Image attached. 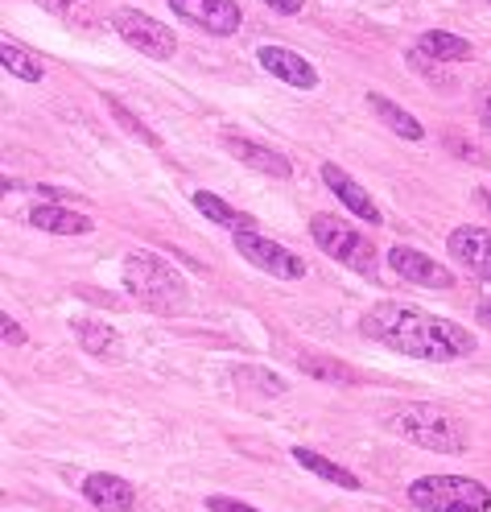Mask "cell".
<instances>
[{"mask_svg": "<svg viewBox=\"0 0 491 512\" xmlns=\"http://www.w3.org/2000/svg\"><path fill=\"white\" fill-rule=\"evenodd\" d=\"M207 508L211 512H256V508H248L240 500H227V496H207Z\"/></svg>", "mask_w": 491, "mask_h": 512, "instance_id": "484cf974", "label": "cell"}, {"mask_svg": "<svg viewBox=\"0 0 491 512\" xmlns=\"http://www.w3.org/2000/svg\"><path fill=\"white\" fill-rule=\"evenodd\" d=\"M450 256H458V265H463L467 273H475L479 281L491 285V232L487 228H454L450 240H446Z\"/></svg>", "mask_w": 491, "mask_h": 512, "instance_id": "8fae6325", "label": "cell"}, {"mask_svg": "<svg viewBox=\"0 0 491 512\" xmlns=\"http://www.w3.org/2000/svg\"><path fill=\"white\" fill-rule=\"evenodd\" d=\"M236 252L244 256L248 265H256L260 273H273V277H281V281H293V277H302V273H306V261H302V256H293L285 244H277V240H269V236H260V232H252V228L236 232Z\"/></svg>", "mask_w": 491, "mask_h": 512, "instance_id": "52a82bcc", "label": "cell"}, {"mask_svg": "<svg viewBox=\"0 0 491 512\" xmlns=\"http://www.w3.org/2000/svg\"><path fill=\"white\" fill-rule=\"evenodd\" d=\"M29 223H34L38 232H54V236H87L95 223L79 211H67L58 203H38L34 211H29Z\"/></svg>", "mask_w": 491, "mask_h": 512, "instance_id": "9a60e30c", "label": "cell"}, {"mask_svg": "<svg viewBox=\"0 0 491 512\" xmlns=\"http://www.w3.org/2000/svg\"><path fill=\"white\" fill-rule=\"evenodd\" d=\"M368 339L401 351V356H417V360H438V364H450V360H463L475 351V335L463 331L450 318H438L430 310H421L413 302H380L364 314L359 323Z\"/></svg>", "mask_w": 491, "mask_h": 512, "instance_id": "6da1fadb", "label": "cell"}, {"mask_svg": "<svg viewBox=\"0 0 491 512\" xmlns=\"http://www.w3.org/2000/svg\"><path fill=\"white\" fill-rule=\"evenodd\" d=\"M170 9L190 21V25H199L203 34L211 38H232L236 29L244 25V13L236 0H170Z\"/></svg>", "mask_w": 491, "mask_h": 512, "instance_id": "ba28073f", "label": "cell"}, {"mask_svg": "<svg viewBox=\"0 0 491 512\" xmlns=\"http://www.w3.org/2000/svg\"><path fill=\"white\" fill-rule=\"evenodd\" d=\"M108 112H112V116H116V120L124 124V133H128V137H141L145 145H161V141H157V133H153V128H145V124H141V120H137L133 112H128V108H124L120 100H112V95H108Z\"/></svg>", "mask_w": 491, "mask_h": 512, "instance_id": "cb8c5ba5", "label": "cell"}, {"mask_svg": "<svg viewBox=\"0 0 491 512\" xmlns=\"http://www.w3.org/2000/svg\"><path fill=\"white\" fill-rule=\"evenodd\" d=\"M42 5L54 9L58 17H67V21H79V25L91 21V5H87V0H42Z\"/></svg>", "mask_w": 491, "mask_h": 512, "instance_id": "d4e9b609", "label": "cell"}, {"mask_svg": "<svg viewBox=\"0 0 491 512\" xmlns=\"http://www.w3.org/2000/svg\"><path fill=\"white\" fill-rule=\"evenodd\" d=\"M83 496L91 508L100 512H133L137 508V488L128 484L120 475H108V471H95L83 479Z\"/></svg>", "mask_w": 491, "mask_h": 512, "instance_id": "7c38bea8", "label": "cell"}, {"mask_svg": "<svg viewBox=\"0 0 491 512\" xmlns=\"http://www.w3.org/2000/svg\"><path fill=\"white\" fill-rule=\"evenodd\" d=\"M112 29H116V34H120L128 46H133V50H141L145 58H157V62L174 58V50H178L174 29L161 25V21L149 17V13H141V9H116V13H112Z\"/></svg>", "mask_w": 491, "mask_h": 512, "instance_id": "8992f818", "label": "cell"}, {"mask_svg": "<svg viewBox=\"0 0 491 512\" xmlns=\"http://www.w3.org/2000/svg\"><path fill=\"white\" fill-rule=\"evenodd\" d=\"M124 290L153 314H182L190 294L182 273L157 252H133L124 261Z\"/></svg>", "mask_w": 491, "mask_h": 512, "instance_id": "7a4b0ae2", "label": "cell"}, {"mask_svg": "<svg viewBox=\"0 0 491 512\" xmlns=\"http://www.w3.org/2000/svg\"><path fill=\"white\" fill-rule=\"evenodd\" d=\"M256 62H260V71H269L273 79L298 87V91H314L318 87V71L310 67L298 50H289V46H260Z\"/></svg>", "mask_w": 491, "mask_h": 512, "instance_id": "30bf717a", "label": "cell"}, {"mask_svg": "<svg viewBox=\"0 0 491 512\" xmlns=\"http://www.w3.org/2000/svg\"><path fill=\"white\" fill-rule=\"evenodd\" d=\"M479 116H483V124L491 128V91L483 95V104H479Z\"/></svg>", "mask_w": 491, "mask_h": 512, "instance_id": "f546056e", "label": "cell"}, {"mask_svg": "<svg viewBox=\"0 0 491 512\" xmlns=\"http://www.w3.org/2000/svg\"><path fill=\"white\" fill-rule=\"evenodd\" d=\"M322 182L331 186V195H339V203L351 211V215H359L364 223H380V207L372 203V195L364 186H359L343 166H335V162H326L322 166Z\"/></svg>", "mask_w": 491, "mask_h": 512, "instance_id": "4fadbf2b", "label": "cell"}, {"mask_svg": "<svg viewBox=\"0 0 491 512\" xmlns=\"http://www.w3.org/2000/svg\"><path fill=\"white\" fill-rule=\"evenodd\" d=\"M260 5H269L273 13H285V17H293V13H302V5H306V0H260Z\"/></svg>", "mask_w": 491, "mask_h": 512, "instance_id": "83f0119b", "label": "cell"}, {"mask_svg": "<svg viewBox=\"0 0 491 512\" xmlns=\"http://www.w3.org/2000/svg\"><path fill=\"white\" fill-rule=\"evenodd\" d=\"M71 331H75L79 347L87 351V356H95V360H120L124 356V343H120V335L108 323H91V318H79V323H71Z\"/></svg>", "mask_w": 491, "mask_h": 512, "instance_id": "2e32d148", "label": "cell"}, {"mask_svg": "<svg viewBox=\"0 0 491 512\" xmlns=\"http://www.w3.org/2000/svg\"><path fill=\"white\" fill-rule=\"evenodd\" d=\"M475 318H479V323H487V327H491V294H487V298L475 306Z\"/></svg>", "mask_w": 491, "mask_h": 512, "instance_id": "f1b7e54d", "label": "cell"}, {"mask_svg": "<svg viewBox=\"0 0 491 512\" xmlns=\"http://www.w3.org/2000/svg\"><path fill=\"white\" fill-rule=\"evenodd\" d=\"M190 203L199 207L211 223H219V228H232V232H244V228H252V219L248 215H240L232 203H223L219 195H211V190H194L190 195Z\"/></svg>", "mask_w": 491, "mask_h": 512, "instance_id": "44dd1931", "label": "cell"}, {"mask_svg": "<svg viewBox=\"0 0 491 512\" xmlns=\"http://www.w3.org/2000/svg\"><path fill=\"white\" fill-rule=\"evenodd\" d=\"M310 232H314V240H318V248H322L326 256H335V261L347 265L351 273L376 281V273H380V252L372 248V240H368L364 232H355L347 219H339V215H314V219H310Z\"/></svg>", "mask_w": 491, "mask_h": 512, "instance_id": "5b68a950", "label": "cell"}, {"mask_svg": "<svg viewBox=\"0 0 491 512\" xmlns=\"http://www.w3.org/2000/svg\"><path fill=\"white\" fill-rule=\"evenodd\" d=\"M409 500L421 512H491V492L467 475H421L409 484Z\"/></svg>", "mask_w": 491, "mask_h": 512, "instance_id": "277c9868", "label": "cell"}, {"mask_svg": "<svg viewBox=\"0 0 491 512\" xmlns=\"http://www.w3.org/2000/svg\"><path fill=\"white\" fill-rule=\"evenodd\" d=\"M232 380L240 384V389H252L260 397H281L285 393V380L265 372V368H232Z\"/></svg>", "mask_w": 491, "mask_h": 512, "instance_id": "7402d4cb", "label": "cell"}, {"mask_svg": "<svg viewBox=\"0 0 491 512\" xmlns=\"http://www.w3.org/2000/svg\"><path fill=\"white\" fill-rule=\"evenodd\" d=\"M388 269L413 285H421V290H454V273L442 261H434V256H425L417 248H405V244H397L388 252Z\"/></svg>", "mask_w": 491, "mask_h": 512, "instance_id": "9c48e42d", "label": "cell"}, {"mask_svg": "<svg viewBox=\"0 0 491 512\" xmlns=\"http://www.w3.org/2000/svg\"><path fill=\"white\" fill-rule=\"evenodd\" d=\"M479 203H483V207L491 211V190H479Z\"/></svg>", "mask_w": 491, "mask_h": 512, "instance_id": "4dcf8cb0", "label": "cell"}, {"mask_svg": "<svg viewBox=\"0 0 491 512\" xmlns=\"http://www.w3.org/2000/svg\"><path fill=\"white\" fill-rule=\"evenodd\" d=\"M0 335H5V343H13V347H21L25 343V331L13 323V318L5 314V318H0Z\"/></svg>", "mask_w": 491, "mask_h": 512, "instance_id": "4316f807", "label": "cell"}, {"mask_svg": "<svg viewBox=\"0 0 491 512\" xmlns=\"http://www.w3.org/2000/svg\"><path fill=\"white\" fill-rule=\"evenodd\" d=\"M413 50L421 58H438V62H467L471 58V42L458 38V34H446V29H430V34H421Z\"/></svg>", "mask_w": 491, "mask_h": 512, "instance_id": "e0dca14e", "label": "cell"}, {"mask_svg": "<svg viewBox=\"0 0 491 512\" xmlns=\"http://www.w3.org/2000/svg\"><path fill=\"white\" fill-rule=\"evenodd\" d=\"M223 149L236 157V162L260 170V174H269V178H289L293 166H289V157H281L277 149H265V145H256L248 137H236V133H223Z\"/></svg>", "mask_w": 491, "mask_h": 512, "instance_id": "5bb4252c", "label": "cell"}, {"mask_svg": "<svg viewBox=\"0 0 491 512\" xmlns=\"http://www.w3.org/2000/svg\"><path fill=\"white\" fill-rule=\"evenodd\" d=\"M368 108L392 128V133H397V137H405V141H421L425 137V128L417 124V116H409L405 108H397V104H392V100H384V95H368Z\"/></svg>", "mask_w": 491, "mask_h": 512, "instance_id": "ffe728a7", "label": "cell"}, {"mask_svg": "<svg viewBox=\"0 0 491 512\" xmlns=\"http://www.w3.org/2000/svg\"><path fill=\"white\" fill-rule=\"evenodd\" d=\"M289 455H293V463H298V467H306V471H314V475H322V479H331V484H339V488H347V492H359V475H351L347 467L331 463L326 455L306 451V446H293Z\"/></svg>", "mask_w": 491, "mask_h": 512, "instance_id": "ac0fdd59", "label": "cell"}, {"mask_svg": "<svg viewBox=\"0 0 491 512\" xmlns=\"http://www.w3.org/2000/svg\"><path fill=\"white\" fill-rule=\"evenodd\" d=\"M0 67H5L13 79H21V83H38L46 71H42V58L34 54V50H25L21 42H0Z\"/></svg>", "mask_w": 491, "mask_h": 512, "instance_id": "d6986e66", "label": "cell"}, {"mask_svg": "<svg viewBox=\"0 0 491 512\" xmlns=\"http://www.w3.org/2000/svg\"><path fill=\"white\" fill-rule=\"evenodd\" d=\"M298 364H302V372L322 376V380H335V384H339V380H343V384H355V380H359L347 364H331V360H322V356H302Z\"/></svg>", "mask_w": 491, "mask_h": 512, "instance_id": "603a6c76", "label": "cell"}, {"mask_svg": "<svg viewBox=\"0 0 491 512\" xmlns=\"http://www.w3.org/2000/svg\"><path fill=\"white\" fill-rule=\"evenodd\" d=\"M388 426L405 434L409 442H417L421 451L463 455L471 446V434L463 430V422L438 405H397V409H388Z\"/></svg>", "mask_w": 491, "mask_h": 512, "instance_id": "3957f363", "label": "cell"}]
</instances>
